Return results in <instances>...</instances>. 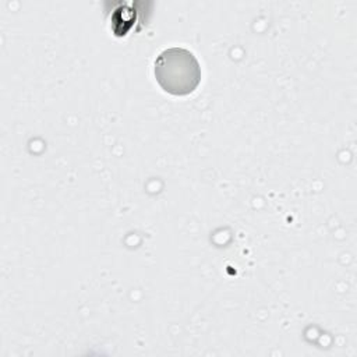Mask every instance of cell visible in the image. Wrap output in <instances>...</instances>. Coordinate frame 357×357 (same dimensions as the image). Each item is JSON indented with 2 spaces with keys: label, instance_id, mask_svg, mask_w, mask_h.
I'll use <instances>...</instances> for the list:
<instances>
[{
  "label": "cell",
  "instance_id": "cell-1",
  "mask_svg": "<svg viewBox=\"0 0 357 357\" xmlns=\"http://www.w3.org/2000/svg\"><path fill=\"white\" fill-rule=\"evenodd\" d=\"M155 77L165 92L183 96L194 92L199 85L201 67L190 50L170 47L156 57Z\"/></svg>",
  "mask_w": 357,
  "mask_h": 357
}]
</instances>
